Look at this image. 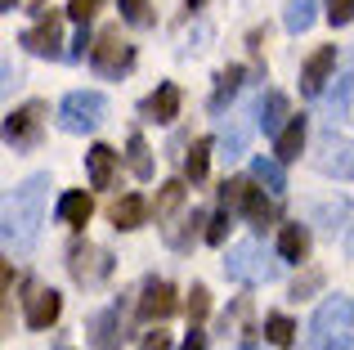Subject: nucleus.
Returning <instances> with one entry per match:
<instances>
[{"instance_id":"nucleus-1","label":"nucleus","mask_w":354,"mask_h":350,"mask_svg":"<svg viewBox=\"0 0 354 350\" xmlns=\"http://www.w3.org/2000/svg\"><path fill=\"white\" fill-rule=\"evenodd\" d=\"M54 180L50 175H27L18 189H9L5 198V247L9 252H32L45 225V202H50Z\"/></svg>"},{"instance_id":"nucleus-2","label":"nucleus","mask_w":354,"mask_h":350,"mask_svg":"<svg viewBox=\"0 0 354 350\" xmlns=\"http://www.w3.org/2000/svg\"><path fill=\"white\" fill-rule=\"evenodd\" d=\"M225 274L234 283L260 288V283H274L278 279V261L260 243H238V247H229V252H225Z\"/></svg>"},{"instance_id":"nucleus-3","label":"nucleus","mask_w":354,"mask_h":350,"mask_svg":"<svg viewBox=\"0 0 354 350\" xmlns=\"http://www.w3.org/2000/svg\"><path fill=\"white\" fill-rule=\"evenodd\" d=\"M104 113H108V99L99 95V90H72V95H63V104H59V131L90 135V131H99Z\"/></svg>"},{"instance_id":"nucleus-4","label":"nucleus","mask_w":354,"mask_h":350,"mask_svg":"<svg viewBox=\"0 0 354 350\" xmlns=\"http://www.w3.org/2000/svg\"><path fill=\"white\" fill-rule=\"evenodd\" d=\"M350 328H354V297L337 292V297H323V306L314 310V319H310V342L323 346V342H332V337L350 333Z\"/></svg>"},{"instance_id":"nucleus-5","label":"nucleus","mask_w":354,"mask_h":350,"mask_svg":"<svg viewBox=\"0 0 354 350\" xmlns=\"http://www.w3.org/2000/svg\"><path fill=\"white\" fill-rule=\"evenodd\" d=\"M90 63H95V72H104V77H121V72L135 68V45L121 41V27H104L99 41L90 45Z\"/></svg>"},{"instance_id":"nucleus-6","label":"nucleus","mask_w":354,"mask_h":350,"mask_svg":"<svg viewBox=\"0 0 354 350\" xmlns=\"http://www.w3.org/2000/svg\"><path fill=\"white\" fill-rule=\"evenodd\" d=\"M68 270H72V279H77L81 288H99V283L113 274V252L99 247V243H77L68 252Z\"/></svg>"},{"instance_id":"nucleus-7","label":"nucleus","mask_w":354,"mask_h":350,"mask_svg":"<svg viewBox=\"0 0 354 350\" xmlns=\"http://www.w3.org/2000/svg\"><path fill=\"white\" fill-rule=\"evenodd\" d=\"M310 162H314V171L332 175V180H354V140H341V135L328 131Z\"/></svg>"},{"instance_id":"nucleus-8","label":"nucleus","mask_w":354,"mask_h":350,"mask_svg":"<svg viewBox=\"0 0 354 350\" xmlns=\"http://www.w3.org/2000/svg\"><path fill=\"white\" fill-rule=\"evenodd\" d=\"M45 113H50V108H45L41 99H32V104L14 108V113L5 117V144H14V149H32V144L41 140Z\"/></svg>"},{"instance_id":"nucleus-9","label":"nucleus","mask_w":354,"mask_h":350,"mask_svg":"<svg viewBox=\"0 0 354 350\" xmlns=\"http://www.w3.org/2000/svg\"><path fill=\"white\" fill-rule=\"evenodd\" d=\"M36 14H41V27H27L23 36H18V45H27L32 54H41V59H59V45H63V36H59V14H54V5H36Z\"/></svg>"},{"instance_id":"nucleus-10","label":"nucleus","mask_w":354,"mask_h":350,"mask_svg":"<svg viewBox=\"0 0 354 350\" xmlns=\"http://www.w3.org/2000/svg\"><path fill=\"white\" fill-rule=\"evenodd\" d=\"M175 310H180V301H175L171 283L166 279H148L144 297H139V319H144V324H162V319H171Z\"/></svg>"},{"instance_id":"nucleus-11","label":"nucleus","mask_w":354,"mask_h":350,"mask_svg":"<svg viewBox=\"0 0 354 350\" xmlns=\"http://www.w3.org/2000/svg\"><path fill=\"white\" fill-rule=\"evenodd\" d=\"M86 337H90V350H121V310L117 306H104L86 319Z\"/></svg>"},{"instance_id":"nucleus-12","label":"nucleus","mask_w":354,"mask_h":350,"mask_svg":"<svg viewBox=\"0 0 354 350\" xmlns=\"http://www.w3.org/2000/svg\"><path fill=\"white\" fill-rule=\"evenodd\" d=\"M332 68H337V45H319V50L305 59V68H301V95L305 99L323 95V81L332 77Z\"/></svg>"},{"instance_id":"nucleus-13","label":"nucleus","mask_w":354,"mask_h":350,"mask_svg":"<svg viewBox=\"0 0 354 350\" xmlns=\"http://www.w3.org/2000/svg\"><path fill=\"white\" fill-rule=\"evenodd\" d=\"M180 108H184V90L175 86V81H162V86L144 99V117H148V122H162V126L175 122V117H180Z\"/></svg>"},{"instance_id":"nucleus-14","label":"nucleus","mask_w":354,"mask_h":350,"mask_svg":"<svg viewBox=\"0 0 354 350\" xmlns=\"http://www.w3.org/2000/svg\"><path fill=\"white\" fill-rule=\"evenodd\" d=\"M59 315H63V297L54 288H36L32 297H27V328H50V324H59Z\"/></svg>"},{"instance_id":"nucleus-15","label":"nucleus","mask_w":354,"mask_h":350,"mask_svg":"<svg viewBox=\"0 0 354 350\" xmlns=\"http://www.w3.org/2000/svg\"><path fill=\"white\" fill-rule=\"evenodd\" d=\"M256 113H260V117H256V122H260V131H265V135H278L287 122H292V99H287L283 90H269V95L260 99V108H256Z\"/></svg>"},{"instance_id":"nucleus-16","label":"nucleus","mask_w":354,"mask_h":350,"mask_svg":"<svg viewBox=\"0 0 354 350\" xmlns=\"http://www.w3.org/2000/svg\"><path fill=\"white\" fill-rule=\"evenodd\" d=\"M86 175H90V189H113L117 153L108 149V144H90V153H86Z\"/></svg>"},{"instance_id":"nucleus-17","label":"nucleus","mask_w":354,"mask_h":350,"mask_svg":"<svg viewBox=\"0 0 354 350\" xmlns=\"http://www.w3.org/2000/svg\"><path fill=\"white\" fill-rule=\"evenodd\" d=\"M90 216H95V198H90L86 189H68V193L59 198V220H63L68 229H86Z\"/></svg>"},{"instance_id":"nucleus-18","label":"nucleus","mask_w":354,"mask_h":350,"mask_svg":"<svg viewBox=\"0 0 354 350\" xmlns=\"http://www.w3.org/2000/svg\"><path fill=\"white\" fill-rule=\"evenodd\" d=\"M305 135H310L305 117H292V122H287L283 131L274 135V153H278V162H296V158H301V149H305Z\"/></svg>"},{"instance_id":"nucleus-19","label":"nucleus","mask_w":354,"mask_h":350,"mask_svg":"<svg viewBox=\"0 0 354 350\" xmlns=\"http://www.w3.org/2000/svg\"><path fill=\"white\" fill-rule=\"evenodd\" d=\"M278 256H283V261H292V265H301L305 256H310V229H305L301 220L278 229Z\"/></svg>"},{"instance_id":"nucleus-20","label":"nucleus","mask_w":354,"mask_h":350,"mask_svg":"<svg viewBox=\"0 0 354 350\" xmlns=\"http://www.w3.org/2000/svg\"><path fill=\"white\" fill-rule=\"evenodd\" d=\"M202 225H211V220H207V211H198V207H193L189 216L180 220V229H171V225H166V247H175V252H189V247H193V238H198V234H207Z\"/></svg>"},{"instance_id":"nucleus-21","label":"nucleus","mask_w":354,"mask_h":350,"mask_svg":"<svg viewBox=\"0 0 354 350\" xmlns=\"http://www.w3.org/2000/svg\"><path fill=\"white\" fill-rule=\"evenodd\" d=\"M148 211H153V207H148L139 193H126L121 202H113V225L117 229H139L148 220Z\"/></svg>"},{"instance_id":"nucleus-22","label":"nucleus","mask_w":354,"mask_h":350,"mask_svg":"<svg viewBox=\"0 0 354 350\" xmlns=\"http://www.w3.org/2000/svg\"><path fill=\"white\" fill-rule=\"evenodd\" d=\"M242 81H247V68H238V63L220 72V77H216V95H211V113H225L229 99H234L238 90H242Z\"/></svg>"},{"instance_id":"nucleus-23","label":"nucleus","mask_w":354,"mask_h":350,"mask_svg":"<svg viewBox=\"0 0 354 350\" xmlns=\"http://www.w3.org/2000/svg\"><path fill=\"white\" fill-rule=\"evenodd\" d=\"M184 193H189V189H184V180H166L162 189H157V198H153V216L157 220H171L175 211L184 207Z\"/></svg>"},{"instance_id":"nucleus-24","label":"nucleus","mask_w":354,"mask_h":350,"mask_svg":"<svg viewBox=\"0 0 354 350\" xmlns=\"http://www.w3.org/2000/svg\"><path fill=\"white\" fill-rule=\"evenodd\" d=\"M247 140H251V122H229L225 135H220V158L238 162L242 153H247Z\"/></svg>"},{"instance_id":"nucleus-25","label":"nucleus","mask_w":354,"mask_h":350,"mask_svg":"<svg viewBox=\"0 0 354 350\" xmlns=\"http://www.w3.org/2000/svg\"><path fill=\"white\" fill-rule=\"evenodd\" d=\"M314 18H319V0H292L287 14H283V27L292 36H301V32H310V27H314Z\"/></svg>"},{"instance_id":"nucleus-26","label":"nucleus","mask_w":354,"mask_h":350,"mask_svg":"<svg viewBox=\"0 0 354 350\" xmlns=\"http://www.w3.org/2000/svg\"><path fill=\"white\" fill-rule=\"evenodd\" d=\"M350 90H354V68H350V59H346V63H341L337 86H332V95H328V117H346L350 113Z\"/></svg>"},{"instance_id":"nucleus-27","label":"nucleus","mask_w":354,"mask_h":350,"mask_svg":"<svg viewBox=\"0 0 354 350\" xmlns=\"http://www.w3.org/2000/svg\"><path fill=\"white\" fill-rule=\"evenodd\" d=\"M126 162L135 171V180H153V153H148V140L139 131L126 140Z\"/></svg>"},{"instance_id":"nucleus-28","label":"nucleus","mask_w":354,"mask_h":350,"mask_svg":"<svg viewBox=\"0 0 354 350\" xmlns=\"http://www.w3.org/2000/svg\"><path fill=\"white\" fill-rule=\"evenodd\" d=\"M251 180H256V184H265L269 193H283V189H287L283 162H269V158H251Z\"/></svg>"},{"instance_id":"nucleus-29","label":"nucleus","mask_w":354,"mask_h":350,"mask_svg":"<svg viewBox=\"0 0 354 350\" xmlns=\"http://www.w3.org/2000/svg\"><path fill=\"white\" fill-rule=\"evenodd\" d=\"M211 149H216L211 140H193L189 158H184V175H189L193 184H202V180H207V167H211Z\"/></svg>"},{"instance_id":"nucleus-30","label":"nucleus","mask_w":354,"mask_h":350,"mask_svg":"<svg viewBox=\"0 0 354 350\" xmlns=\"http://www.w3.org/2000/svg\"><path fill=\"white\" fill-rule=\"evenodd\" d=\"M265 342L278 346V350L296 346V324H292L287 315H269V319H265Z\"/></svg>"},{"instance_id":"nucleus-31","label":"nucleus","mask_w":354,"mask_h":350,"mask_svg":"<svg viewBox=\"0 0 354 350\" xmlns=\"http://www.w3.org/2000/svg\"><path fill=\"white\" fill-rule=\"evenodd\" d=\"M251 184H256V180H242V175L225 180V184H220V207L242 211V207H247V198H251Z\"/></svg>"},{"instance_id":"nucleus-32","label":"nucleus","mask_w":354,"mask_h":350,"mask_svg":"<svg viewBox=\"0 0 354 350\" xmlns=\"http://www.w3.org/2000/svg\"><path fill=\"white\" fill-rule=\"evenodd\" d=\"M242 216H247L251 229H265L269 220H274V202H269L260 189H251V198H247V207H242Z\"/></svg>"},{"instance_id":"nucleus-33","label":"nucleus","mask_w":354,"mask_h":350,"mask_svg":"<svg viewBox=\"0 0 354 350\" xmlns=\"http://www.w3.org/2000/svg\"><path fill=\"white\" fill-rule=\"evenodd\" d=\"M346 216H350V202H346V198H337V202H323V207H314V220H319L323 229H332V234H337V229L346 225Z\"/></svg>"},{"instance_id":"nucleus-34","label":"nucleus","mask_w":354,"mask_h":350,"mask_svg":"<svg viewBox=\"0 0 354 350\" xmlns=\"http://www.w3.org/2000/svg\"><path fill=\"white\" fill-rule=\"evenodd\" d=\"M207 315H211V292H207V283H193V292H189V324H202Z\"/></svg>"},{"instance_id":"nucleus-35","label":"nucleus","mask_w":354,"mask_h":350,"mask_svg":"<svg viewBox=\"0 0 354 350\" xmlns=\"http://www.w3.org/2000/svg\"><path fill=\"white\" fill-rule=\"evenodd\" d=\"M229 229H234V211L220 207V216H211V225H207V243H211V247H225Z\"/></svg>"},{"instance_id":"nucleus-36","label":"nucleus","mask_w":354,"mask_h":350,"mask_svg":"<svg viewBox=\"0 0 354 350\" xmlns=\"http://www.w3.org/2000/svg\"><path fill=\"white\" fill-rule=\"evenodd\" d=\"M117 9H121V18H126V23H135V27L153 23V14H148V0H117Z\"/></svg>"},{"instance_id":"nucleus-37","label":"nucleus","mask_w":354,"mask_h":350,"mask_svg":"<svg viewBox=\"0 0 354 350\" xmlns=\"http://www.w3.org/2000/svg\"><path fill=\"white\" fill-rule=\"evenodd\" d=\"M328 18H332V27L354 23V0H328Z\"/></svg>"},{"instance_id":"nucleus-38","label":"nucleus","mask_w":354,"mask_h":350,"mask_svg":"<svg viewBox=\"0 0 354 350\" xmlns=\"http://www.w3.org/2000/svg\"><path fill=\"white\" fill-rule=\"evenodd\" d=\"M99 5H104V0H68V18L72 23H90Z\"/></svg>"},{"instance_id":"nucleus-39","label":"nucleus","mask_w":354,"mask_h":350,"mask_svg":"<svg viewBox=\"0 0 354 350\" xmlns=\"http://www.w3.org/2000/svg\"><path fill=\"white\" fill-rule=\"evenodd\" d=\"M139 350H175V342H171V333H162V328H157V333H148L144 342H139Z\"/></svg>"},{"instance_id":"nucleus-40","label":"nucleus","mask_w":354,"mask_h":350,"mask_svg":"<svg viewBox=\"0 0 354 350\" xmlns=\"http://www.w3.org/2000/svg\"><path fill=\"white\" fill-rule=\"evenodd\" d=\"M319 283H323V274H319V270H310V274H305V279H301V283H296V288H292V301H301L305 292H314V288H319Z\"/></svg>"},{"instance_id":"nucleus-41","label":"nucleus","mask_w":354,"mask_h":350,"mask_svg":"<svg viewBox=\"0 0 354 350\" xmlns=\"http://www.w3.org/2000/svg\"><path fill=\"white\" fill-rule=\"evenodd\" d=\"M180 350H207V333H202V324H193L189 328V337H184V346Z\"/></svg>"},{"instance_id":"nucleus-42","label":"nucleus","mask_w":354,"mask_h":350,"mask_svg":"<svg viewBox=\"0 0 354 350\" xmlns=\"http://www.w3.org/2000/svg\"><path fill=\"white\" fill-rule=\"evenodd\" d=\"M319 350H354V342H350V333H341V337H332V342H323Z\"/></svg>"},{"instance_id":"nucleus-43","label":"nucleus","mask_w":354,"mask_h":350,"mask_svg":"<svg viewBox=\"0 0 354 350\" xmlns=\"http://www.w3.org/2000/svg\"><path fill=\"white\" fill-rule=\"evenodd\" d=\"M0 9H5V14H14V9H18V0H0Z\"/></svg>"}]
</instances>
